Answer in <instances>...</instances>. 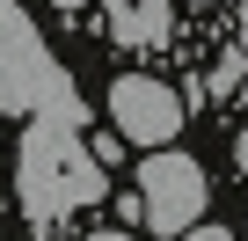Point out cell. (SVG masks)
I'll return each mask as SVG.
<instances>
[{"label":"cell","instance_id":"cell-7","mask_svg":"<svg viewBox=\"0 0 248 241\" xmlns=\"http://www.w3.org/2000/svg\"><path fill=\"white\" fill-rule=\"evenodd\" d=\"M80 241H132V234H124V226H102V234H80Z\"/></svg>","mask_w":248,"mask_h":241},{"label":"cell","instance_id":"cell-6","mask_svg":"<svg viewBox=\"0 0 248 241\" xmlns=\"http://www.w3.org/2000/svg\"><path fill=\"white\" fill-rule=\"evenodd\" d=\"M233 168L248 176V125H241V139H233Z\"/></svg>","mask_w":248,"mask_h":241},{"label":"cell","instance_id":"cell-1","mask_svg":"<svg viewBox=\"0 0 248 241\" xmlns=\"http://www.w3.org/2000/svg\"><path fill=\"white\" fill-rule=\"evenodd\" d=\"M15 183H22L37 226H51L66 205H102V197H109V168H95L88 146L66 139V125H51V117L22 139V176H15Z\"/></svg>","mask_w":248,"mask_h":241},{"label":"cell","instance_id":"cell-9","mask_svg":"<svg viewBox=\"0 0 248 241\" xmlns=\"http://www.w3.org/2000/svg\"><path fill=\"white\" fill-rule=\"evenodd\" d=\"M8 8H15V0H8Z\"/></svg>","mask_w":248,"mask_h":241},{"label":"cell","instance_id":"cell-2","mask_svg":"<svg viewBox=\"0 0 248 241\" xmlns=\"http://www.w3.org/2000/svg\"><path fill=\"white\" fill-rule=\"evenodd\" d=\"M132 197H139V219H146L161 241H175V234L204 226V212H212V176H204V161H197V154L154 146V154L139 161Z\"/></svg>","mask_w":248,"mask_h":241},{"label":"cell","instance_id":"cell-4","mask_svg":"<svg viewBox=\"0 0 248 241\" xmlns=\"http://www.w3.org/2000/svg\"><path fill=\"white\" fill-rule=\"evenodd\" d=\"M168 0H102V30L117 37V44H132V51H146V44H168Z\"/></svg>","mask_w":248,"mask_h":241},{"label":"cell","instance_id":"cell-3","mask_svg":"<svg viewBox=\"0 0 248 241\" xmlns=\"http://www.w3.org/2000/svg\"><path fill=\"white\" fill-rule=\"evenodd\" d=\"M102 110H109L117 139H124V146H146V154L183 132V95H175L168 80H154V73H117L109 95H102Z\"/></svg>","mask_w":248,"mask_h":241},{"label":"cell","instance_id":"cell-8","mask_svg":"<svg viewBox=\"0 0 248 241\" xmlns=\"http://www.w3.org/2000/svg\"><path fill=\"white\" fill-rule=\"evenodd\" d=\"M51 8H66V15H73V8H88V0H51Z\"/></svg>","mask_w":248,"mask_h":241},{"label":"cell","instance_id":"cell-5","mask_svg":"<svg viewBox=\"0 0 248 241\" xmlns=\"http://www.w3.org/2000/svg\"><path fill=\"white\" fill-rule=\"evenodd\" d=\"M175 241H233L226 226H190V234H175Z\"/></svg>","mask_w":248,"mask_h":241}]
</instances>
